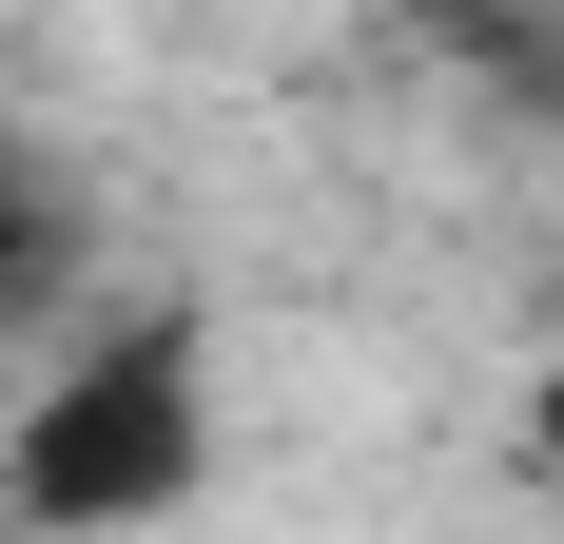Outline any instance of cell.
Masks as SVG:
<instances>
[{"instance_id":"2","label":"cell","mask_w":564,"mask_h":544,"mask_svg":"<svg viewBox=\"0 0 564 544\" xmlns=\"http://www.w3.org/2000/svg\"><path fill=\"white\" fill-rule=\"evenodd\" d=\"M40 312V215H0V330Z\"/></svg>"},{"instance_id":"1","label":"cell","mask_w":564,"mask_h":544,"mask_svg":"<svg viewBox=\"0 0 564 544\" xmlns=\"http://www.w3.org/2000/svg\"><path fill=\"white\" fill-rule=\"evenodd\" d=\"M195 467H215L195 330H117V350H78V370L20 409V467H0V487L40 505V525H156V505H195Z\"/></svg>"},{"instance_id":"3","label":"cell","mask_w":564,"mask_h":544,"mask_svg":"<svg viewBox=\"0 0 564 544\" xmlns=\"http://www.w3.org/2000/svg\"><path fill=\"white\" fill-rule=\"evenodd\" d=\"M545 467H564V389H545Z\"/></svg>"}]
</instances>
